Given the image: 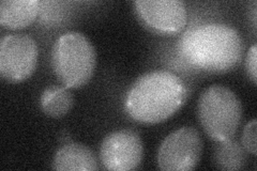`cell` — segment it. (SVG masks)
<instances>
[{
    "instance_id": "3957f363",
    "label": "cell",
    "mask_w": 257,
    "mask_h": 171,
    "mask_svg": "<svg viewBox=\"0 0 257 171\" xmlns=\"http://www.w3.org/2000/svg\"><path fill=\"white\" fill-rule=\"evenodd\" d=\"M52 63L56 76L64 87L80 88L93 75L95 50L82 32L69 31L56 40Z\"/></svg>"
},
{
    "instance_id": "7c38bea8",
    "label": "cell",
    "mask_w": 257,
    "mask_h": 171,
    "mask_svg": "<svg viewBox=\"0 0 257 171\" xmlns=\"http://www.w3.org/2000/svg\"><path fill=\"white\" fill-rule=\"evenodd\" d=\"M214 164L223 170H240L246 162V151L242 143L234 139L219 142L213 154Z\"/></svg>"
},
{
    "instance_id": "5bb4252c",
    "label": "cell",
    "mask_w": 257,
    "mask_h": 171,
    "mask_svg": "<svg viewBox=\"0 0 257 171\" xmlns=\"http://www.w3.org/2000/svg\"><path fill=\"white\" fill-rule=\"evenodd\" d=\"M256 62H257V47H256V44H254L251 46L250 50H248V53L246 56V71H247L248 77L252 79L254 84H256L257 81Z\"/></svg>"
},
{
    "instance_id": "8fae6325",
    "label": "cell",
    "mask_w": 257,
    "mask_h": 171,
    "mask_svg": "<svg viewBox=\"0 0 257 171\" xmlns=\"http://www.w3.org/2000/svg\"><path fill=\"white\" fill-rule=\"evenodd\" d=\"M73 95L67 87H47L40 96V107L52 118H61L71 110L73 106Z\"/></svg>"
},
{
    "instance_id": "277c9868",
    "label": "cell",
    "mask_w": 257,
    "mask_h": 171,
    "mask_svg": "<svg viewBox=\"0 0 257 171\" xmlns=\"http://www.w3.org/2000/svg\"><path fill=\"white\" fill-rule=\"evenodd\" d=\"M197 112L208 137L221 142L235 136L242 120V104L230 89L214 85L200 94Z\"/></svg>"
},
{
    "instance_id": "6da1fadb",
    "label": "cell",
    "mask_w": 257,
    "mask_h": 171,
    "mask_svg": "<svg viewBox=\"0 0 257 171\" xmlns=\"http://www.w3.org/2000/svg\"><path fill=\"white\" fill-rule=\"evenodd\" d=\"M183 59L192 67L209 73L234 70L242 59L243 39L234 27L207 23L187 30L178 42Z\"/></svg>"
},
{
    "instance_id": "52a82bcc",
    "label": "cell",
    "mask_w": 257,
    "mask_h": 171,
    "mask_svg": "<svg viewBox=\"0 0 257 171\" xmlns=\"http://www.w3.org/2000/svg\"><path fill=\"white\" fill-rule=\"evenodd\" d=\"M143 153L140 135L132 129H120L104 138L100 148V158L107 170L126 171L140 167Z\"/></svg>"
},
{
    "instance_id": "9c48e42d",
    "label": "cell",
    "mask_w": 257,
    "mask_h": 171,
    "mask_svg": "<svg viewBox=\"0 0 257 171\" xmlns=\"http://www.w3.org/2000/svg\"><path fill=\"white\" fill-rule=\"evenodd\" d=\"M53 168L55 170L92 171L98 169V162L94 154L87 145L68 142L56 152Z\"/></svg>"
},
{
    "instance_id": "30bf717a",
    "label": "cell",
    "mask_w": 257,
    "mask_h": 171,
    "mask_svg": "<svg viewBox=\"0 0 257 171\" xmlns=\"http://www.w3.org/2000/svg\"><path fill=\"white\" fill-rule=\"evenodd\" d=\"M40 11L38 0H3L0 24L9 29H22L34 23Z\"/></svg>"
},
{
    "instance_id": "5b68a950",
    "label": "cell",
    "mask_w": 257,
    "mask_h": 171,
    "mask_svg": "<svg viewBox=\"0 0 257 171\" xmlns=\"http://www.w3.org/2000/svg\"><path fill=\"white\" fill-rule=\"evenodd\" d=\"M203 140L196 128L183 126L168 135L158 153L160 169L188 171L195 169L202 157Z\"/></svg>"
},
{
    "instance_id": "8992f818",
    "label": "cell",
    "mask_w": 257,
    "mask_h": 171,
    "mask_svg": "<svg viewBox=\"0 0 257 171\" xmlns=\"http://www.w3.org/2000/svg\"><path fill=\"white\" fill-rule=\"evenodd\" d=\"M39 50L27 35H9L0 42V75L12 84L26 80L35 72Z\"/></svg>"
},
{
    "instance_id": "ba28073f",
    "label": "cell",
    "mask_w": 257,
    "mask_h": 171,
    "mask_svg": "<svg viewBox=\"0 0 257 171\" xmlns=\"http://www.w3.org/2000/svg\"><path fill=\"white\" fill-rule=\"evenodd\" d=\"M134 8L144 25L159 34H177L188 21L182 0H136Z\"/></svg>"
},
{
    "instance_id": "7a4b0ae2",
    "label": "cell",
    "mask_w": 257,
    "mask_h": 171,
    "mask_svg": "<svg viewBox=\"0 0 257 171\" xmlns=\"http://www.w3.org/2000/svg\"><path fill=\"white\" fill-rule=\"evenodd\" d=\"M188 96L184 81L170 71H152L131 86L124 108L133 120L144 124L165 121L178 111Z\"/></svg>"
},
{
    "instance_id": "4fadbf2b",
    "label": "cell",
    "mask_w": 257,
    "mask_h": 171,
    "mask_svg": "<svg viewBox=\"0 0 257 171\" xmlns=\"http://www.w3.org/2000/svg\"><path fill=\"white\" fill-rule=\"evenodd\" d=\"M242 145L246 152L256 154V120L253 119L245 125L242 133Z\"/></svg>"
}]
</instances>
